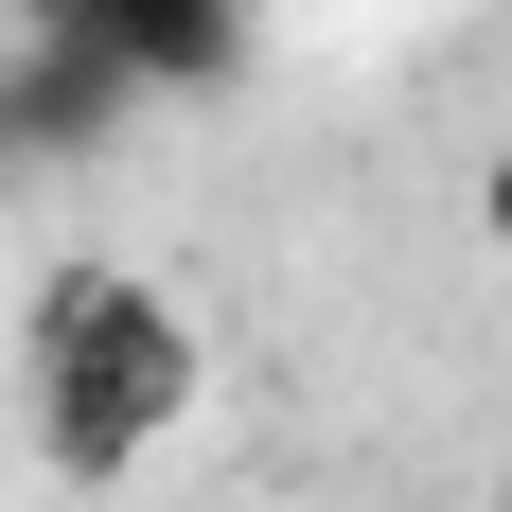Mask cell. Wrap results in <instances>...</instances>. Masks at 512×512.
<instances>
[{
	"instance_id": "cell-1",
	"label": "cell",
	"mask_w": 512,
	"mask_h": 512,
	"mask_svg": "<svg viewBox=\"0 0 512 512\" xmlns=\"http://www.w3.org/2000/svg\"><path fill=\"white\" fill-rule=\"evenodd\" d=\"M195 389H212V354H195V318L159 301L142 265H53L36 301H18V407H36V460L71 495L142 477L195 424Z\"/></svg>"
},
{
	"instance_id": "cell-2",
	"label": "cell",
	"mask_w": 512,
	"mask_h": 512,
	"mask_svg": "<svg viewBox=\"0 0 512 512\" xmlns=\"http://www.w3.org/2000/svg\"><path fill=\"white\" fill-rule=\"evenodd\" d=\"M36 36H89L142 106H230L248 89V0H36Z\"/></svg>"
},
{
	"instance_id": "cell-3",
	"label": "cell",
	"mask_w": 512,
	"mask_h": 512,
	"mask_svg": "<svg viewBox=\"0 0 512 512\" xmlns=\"http://www.w3.org/2000/svg\"><path fill=\"white\" fill-rule=\"evenodd\" d=\"M124 124H142V89H124L89 36H18L0 53V142L18 159H106Z\"/></svg>"
},
{
	"instance_id": "cell-4",
	"label": "cell",
	"mask_w": 512,
	"mask_h": 512,
	"mask_svg": "<svg viewBox=\"0 0 512 512\" xmlns=\"http://www.w3.org/2000/svg\"><path fill=\"white\" fill-rule=\"evenodd\" d=\"M477 230H495V265H512V142L477 159Z\"/></svg>"
},
{
	"instance_id": "cell-5",
	"label": "cell",
	"mask_w": 512,
	"mask_h": 512,
	"mask_svg": "<svg viewBox=\"0 0 512 512\" xmlns=\"http://www.w3.org/2000/svg\"><path fill=\"white\" fill-rule=\"evenodd\" d=\"M0 177H18V142H0Z\"/></svg>"
}]
</instances>
